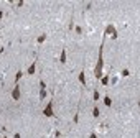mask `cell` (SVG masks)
<instances>
[{"label":"cell","instance_id":"1","mask_svg":"<svg viewBox=\"0 0 140 138\" xmlns=\"http://www.w3.org/2000/svg\"><path fill=\"white\" fill-rule=\"evenodd\" d=\"M102 69H104V41L100 43V48H99V58H97V64L94 67V77L97 79L102 77Z\"/></svg>","mask_w":140,"mask_h":138},{"label":"cell","instance_id":"2","mask_svg":"<svg viewBox=\"0 0 140 138\" xmlns=\"http://www.w3.org/2000/svg\"><path fill=\"white\" fill-rule=\"evenodd\" d=\"M107 35H110L114 39L117 38V35H119V33H117V30L114 28V25H107V26H106V30H104V36H107Z\"/></svg>","mask_w":140,"mask_h":138},{"label":"cell","instance_id":"3","mask_svg":"<svg viewBox=\"0 0 140 138\" xmlns=\"http://www.w3.org/2000/svg\"><path fill=\"white\" fill-rule=\"evenodd\" d=\"M53 100H50L48 104H46V107H44L43 109V115L44 117H53V115H54V112H53Z\"/></svg>","mask_w":140,"mask_h":138},{"label":"cell","instance_id":"4","mask_svg":"<svg viewBox=\"0 0 140 138\" xmlns=\"http://www.w3.org/2000/svg\"><path fill=\"white\" fill-rule=\"evenodd\" d=\"M20 95H22L20 94V87L15 84V87L12 89V99H13V100H20Z\"/></svg>","mask_w":140,"mask_h":138},{"label":"cell","instance_id":"5","mask_svg":"<svg viewBox=\"0 0 140 138\" xmlns=\"http://www.w3.org/2000/svg\"><path fill=\"white\" fill-rule=\"evenodd\" d=\"M66 59H68V56H66V48H63V49H61V54H60V63L66 64Z\"/></svg>","mask_w":140,"mask_h":138},{"label":"cell","instance_id":"6","mask_svg":"<svg viewBox=\"0 0 140 138\" xmlns=\"http://www.w3.org/2000/svg\"><path fill=\"white\" fill-rule=\"evenodd\" d=\"M35 71H36V63H35V61H33V63H32V66L28 67L26 74H28V76H32V74H35Z\"/></svg>","mask_w":140,"mask_h":138},{"label":"cell","instance_id":"7","mask_svg":"<svg viewBox=\"0 0 140 138\" xmlns=\"http://www.w3.org/2000/svg\"><path fill=\"white\" fill-rule=\"evenodd\" d=\"M78 79H79V82L82 84V86H86V84H88V82H86V76H84V71H81L79 74H78Z\"/></svg>","mask_w":140,"mask_h":138},{"label":"cell","instance_id":"8","mask_svg":"<svg viewBox=\"0 0 140 138\" xmlns=\"http://www.w3.org/2000/svg\"><path fill=\"white\" fill-rule=\"evenodd\" d=\"M102 102H104V105H106V107H110V105H112V99L109 97V95H106Z\"/></svg>","mask_w":140,"mask_h":138},{"label":"cell","instance_id":"9","mask_svg":"<svg viewBox=\"0 0 140 138\" xmlns=\"http://www.w3.org/2000/svg\"><path fill=\"white\" fill-rule=\"evenodd\" d=\"M46 38H48V36H46V35H41V36H38V39H36V43H38V44L44 43V41H46Z\"/></svg>","mask_w":140,"mask_h":138},{"label":"cell","instance_id":"10","mask_svg":"<svg viewBox=\"0 0 140 138\" xmlns=\"http://www.w3.org/2000/svg\"><path fill=\"white\" fill-rule=\"evenodd\" d=\"M100 84H102V86H107L109 84V76H102V77H100Z\"/></svg>","mask_w":140,"mask_h":138},{"label":"cell","instance_id":"11","mask_svg":"<svg viewBox=\"0 0 140 138\" xmlns=\"http://www.w3.org/2000/svg\"><path fill=\"white\" fill-rule=\"evenodd\" d=\"M23 74H25L23 71H18V72H16V76H15V84H16V82H18V81L22 79V76H23Z\"/></svg>","mask_w":140,"mask_h":138},{"label":"cell","instance_id":"12","mask_svg":"<svg viewBox=\"0 0 140 138\" xmlns=\"http://www.w3.org/2000/svg\"><path fill=\"white\" fill-rule=\"evenodd\" d=\"M92 115H94V117H99L100 115V112H99V109H97L96 105H94V109H92Z\"/></svg>","mask_w":140,"mask_h":138},{"label":"cell","instance_id":"13","mask_svg":"<svg viewBox=\"0 0 140 138\" xmlns=\"http://www.w3.org/2000/svg\"><path fill=\"white\" fill-rule=\"evenodd\" d=\"M122 76H124V77H128V76H130V71H128V69H122Z\"/></svg>","mask_w":140,"mask_h":138},{"label":"cell","instance_id":"14","mask_svg":"<svg viewBox=\"0 0 140 138\" xmlns=\"http://www.w3.org/2000/svg\"><path fill=\"white\" fill-rule=\"evenodd\" d=\"M46 89V84H44V81H40V91H44Z\"/></svg>","mask_w":140,"mask_h":138},{"label":"cell","instance_id":"15","mask_svg":"<svg viewBox=\"0 0 140 138\" xmlns=\"http://www.w3.org/2000/svg\"><path fill=\"white\" fill-rule=\"evenodd\" d=\"M44 97H46V91H40V100H43Z\"/></svg>","mask_w":140,"mask_h":138},{"label":"cell","instance_id":"16","mask_svg":"<svg viewBox=\"0 0 140 138\" xmlns=\"http://www.w3.org/2000/svg\"><path fill=\"white\" fill-rule=\"evenodd\" d=\"M92 97H94V100H97V99H99V92H97V91H94V94H92Z\"/></svg>","mask_w":140,"mask_h":138},{"label":"cell","instance_id":"17","mask_svg":"<svg viewBox=\"0 0 140 138\" xmlns=\"http://www.w3.org/2000/svg\"><path fill=\"white\" fill-rule=\"evenodd\" d=\"M76 33H79V35H81V33H82V28H81V26H76Z\"/></svg>","mask_w":140,"mask_h":138},{"label":"cell","instance_id":"18","mask_svg":"<svg viewBox=\"0 0 140 138\" xmlns=\"http://www.w3.org/2000/svg\"><path fill=\"white\" fill-rule=\"evenodd\" d=\"M89 138H97V135H96V133H94V132H92V133H91V135H89Z\"/></svg>","mask_w":140,"mask_h":138},{"label":"cell","instance_id":"19","mask_svg":"<svg viewBox=\"0 0 140 138\" xmlns=\"http://www.w3.org/2000/svg\"><path fill=\"white\" fill-rule=\"evenodd\" d=\"M4 18V12H2V10H0V20Z\"/></svg>","mask_w":140,"mask_h":138},{"label":"cell","instance_id":"20","mask_svg":"<svg viewBox=\"0 0 140 138\" xmlns=\"http://www.w3.org/2000/svg\"><path fill=\"white\" fill-rule=\"evenodd\" d=\"M2 138H5V137H2Z\"/></svg>","mask_w":140,"mask_h":138}]
</instances>
